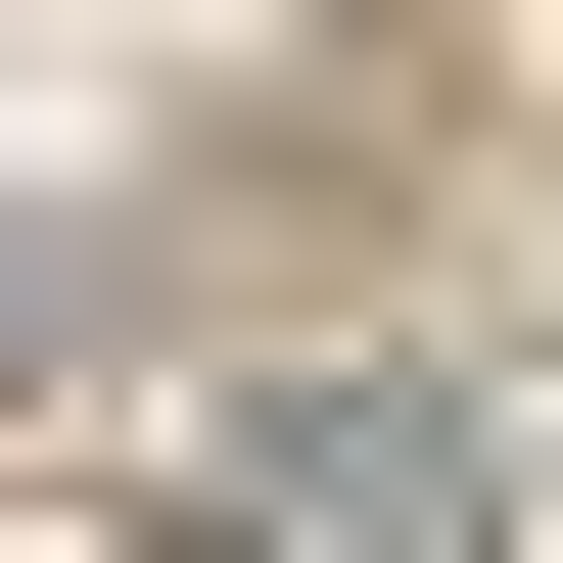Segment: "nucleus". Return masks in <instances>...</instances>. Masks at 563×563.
Masks as SVG:
<instances>
[{"mask_svg": "<svg viewBox=\"0 0 563 563\" xmlns=\"http://www.w3.org/2000/svg\"><path fill=\"white\" fill-rule=\"evenodd\" d=\"M188 563H470V470H422V422H235V470H188Z\"/></svg>", "mask_w": 563, "mask_h": 563, "instance_id": "f257e3e1", "label": "nucleus"}]
</instances>
